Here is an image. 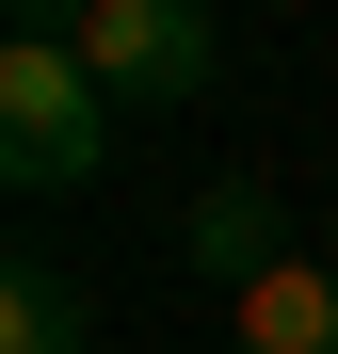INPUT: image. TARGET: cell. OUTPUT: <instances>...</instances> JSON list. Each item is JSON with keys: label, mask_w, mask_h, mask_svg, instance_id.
Returning a JSON list of instances; mask_svg holds the SVG:
<instances>
[{"label": "cell", "mask_w": 338, "mask_h": 354, "mask_svg": "<svg viewBox=\"0 0 338 354\" xmlns=\"http://www.w3.org/2000/svg\"><path fill=\"white\" fill-rule=\"evenodd\" d=\"M225 322H242V354H338V258H290V274H258Z\"/></svg>", "instance_id": "obj_4"}, {"label": "cell", "mask_w": 338, "mask_h": 354, "mask_svg": "<svg viewBox=\"0 0 338 354\" xmlns=\"http://www.w3.org/2000/svg\"><path fill=\"white\" fill-rule=\"evenodd\" d=\"M0 177L17 194H81L97 145H113V97L81 65V0H0Z\"/></svg>", "instance_id": "obj_1"}, {"label": "cell", "mask_w": 338, "mask_h": 354, "mask_svg": "<svg viewBox=\"0 0 338 354\" xmlns=\"http://www.w3.org/2000/svg\"><path fill=\"white\" fill-rule=\"evenodd\" d=\"M322 242H338V225H322Z\"/></svg>", "instance_id": "obj_6"}, {"label": "cell", "mask_w": 338, "mask_h": 354, "mask_svg": "<svg viewBox=\"0 0 338 354\" xmlns=\"http://www.w3.org/2000/svg\"><path fill=\"white\" fill-rule=\"evenodd\" d=\"M81 65L113 113H194L225 81V17L209 0H81Z\"/></svg>", "instance_id": "obj_2"}, {"label": "cell", "mask_w": 338, "mask_h": 354, "mask_svg": "<svg viewBox=\"0 0 338 354\" xmlns=\"http://www.w3.org/2000/svg\"><path fill=\"white\" fill-rule=\"evenodd\" d=\"M178 258H194V274L225 290V306H242L258 274H290V209H274L258 177H209V194L178 209Z\"/></svg>", "instance_id": "obj_3"}, {"label": "cell", "mask_w": 338, "mask_h": 354, "mask_svg": "<svg viewBox=\"0 0 338 354\" xmlns=\"http://www.w3.org/2000/svg\"><path fill=\"white\" fill-rule=\"evenodd\" d=\"M0 354H97L81 274H48V258H17V274H0Z\"/></svg>", "instance_id": "obj_5"}]
</instances>
